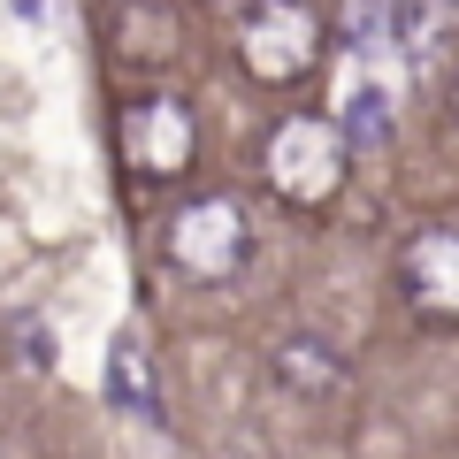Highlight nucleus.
<instances>
[{"label": "nucleus", "mask_w": 459, "mask_h": 459, "mask_svg": "<svg viewBox=\"0 0 459 459\" xmlns=\"http://www.w3.org/2000/svg\"><path fill=\"white\" fill-rule=\"evenodd\" d=\"M276 383L291 398H307V406H314V398H337L344 391V352H337V344H322L314 329H299V337L276 344Z\"/></svg>", "instance_id": "0eeeda50"}, {"label": "nucleus", "mask_w": 459, "mask_h": 459, "mask_svg": "<svg viewBox=\"0 0 459 459\" xmlns=\"http://www.w3.org/2000/svg\"><path fill=\"white\" fill-rule=\"evenodd\" d=\"M398 283L421 322H459V230H421L398 253Z\"/></svg>", "instance_id": "39448f33"}, {"label": "nucleus", "mask_w": 459, "mask_h": 459, "mask_svg": "<svg viewBox=\"0 0 459 459\" xmlns=\"http://www.w3.org/2000/svg\"><path fill=\"white\" fill-rule=\"evenodd\" d=\"M391 47L406 54L413 69L444 62L459 47V0H398L391 8Z\"/></svg>", "instance_id": "423d86ee"}, {"label": "nucleus", "mask_w": 459, "mask_h": 459, "mask_svg": "<svg viewBox=\"0 0 459 459\" xmlns=\"http://www.w3.org/2000/svg\"><path fill=\"white\" fill-rule=\"evenodd\" d=\"M115 146H123V161L138 169L146 184H169L192 169V108L169 92H146L123 108V123H115Z\"/></svg>", "instance_id": "20e7f679"}, {"label": "nucleus", "mask_w": 459, "mask_h": 459, "mask_svg": "<svg viewBox=\"0 0 459 459\" xmlns=\"http://www.w3.org/2000/svg\"><path fill=\"white\" fill-rule=\"evenodd\" d=\"M452 108H459V92H452Z\"/></svg>", "instance_id": "9d476101"}, {"label": "nucleus", "mask_w": 459, "mask_h": 459, "mask_svg": "<svg viewBox=\"0 0 459 459\" xmlns=\"http://www.w3.org/2000/svg\"><path fill=\"white\" fill-rule=\"evenodd\" d=\"M238 62L253 84H299L322 62V16L314 0H246L238 16Z\"/></svg>", "instance_id": "f03ea898"}, {"label": "nucleus", "mask_w": 459, "mask_h": 459, "mask_svg": "<svg viewBox=\"0 0 459 459\" xmlns=\"http://www.w3.org/2000/svg\"><path fill=\"white\" fill-rule=\"evenodd\" d=\"M108 398H115V413L161 421V391H153V352H146V329H115V344H108Z\"/></svg>", "instance_id": "6e6552de"}, {"label": "nucleus", "mask_w": 459, "mask_h": 459, "mask_svg": "<svg viewBox=\"0 0 459 459\" xmlns=\"http://www.w3.org/2000/svg\"><path fill=\"white\" fill-rule=\"evenodd\" d=\"M161 253H169V268H177L184 283H230L246 268V253H253V222H246V207L230 192L184 199V207L169 214Z\"/></svg>", "instance_id": "f257e3e1"}, {"label": "nucleus", "mask_w": 459, "mask_h": 459, "mask_svg": "<svg viewBox=\"0 0 459 459\" xmlns=\"http://www.w3.org/2000/svg\"><path fill=\"white\" fill-rule=\"evenodd\" d=\"M268 184H276L283 207H329L344 184V131L322 115H291L268 138Z\"/></svg>", "instance_id": "7ed1b4c3"}, {"label": "nucleus", "mask_w": 459, "mask_h": 459, "mask_svg": "<svg viewBox=\"0 0 459 459\" xmlns=\"http://www.w3.org/2000/svg\"><path fill=\"white\" fill-rule=\"evenodd\" d=\"M337 131H344V146H360V153L383 146V138H391V92H383L376 77H360L352 92H344V123Z\"/></svg>", "instance_id": "1a4fd4ad"}]
</instances>
